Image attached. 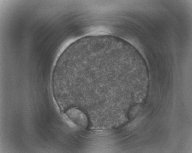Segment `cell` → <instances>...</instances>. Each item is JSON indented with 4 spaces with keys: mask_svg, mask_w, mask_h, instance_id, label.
I'll use <instances>...</instances> for the list:
<instances>
[{
    "mask_svg": "<svg viewBox=\"0 0 192 153\" xmlns=\"http://www.w3.org/2000/svg\"><path fill=\"white\" fill-rule=\"evenodd\" d=\"M65 114L67 118L78 127L82 129L88 127L89 121L85 113L77 107H71L65 111Z\"/></svg>",
    "mask_w": 192,
    "mask_h": 153,
    "instance_id": "6da1fadb",
    "label": "cell"
}]
</instances>
